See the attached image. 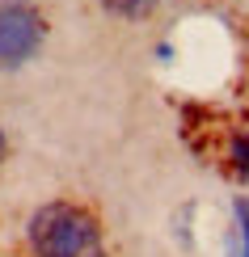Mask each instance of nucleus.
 Here are the masks:
<instances>
[{
	"label": "nucleus",
	"mask_w": 249,
	"mask_h": 257,
	"mask_svg": "<svg viewBox=\"0 0 249 257\" xmlns=\"http://www.w3.org/2000/svg\"><path fill=\"white\" fill-rule=\"evenodd\" d=\"M30 244L38 257H106L102 228L89 211L72 202H51L30 219Z\"/></svg>",
	"instance_id": "nucleus-1"
},
{
	"label": "nucleus",
	"mask_w": 249,
	"mask_h": 257,
	"mask_svg": "<svg viewBox=\"0 0 249 257\" xmlns=\"http://www.w3.org/2000/svg\"><path fill=\"white\" fill-rule=\"evenodd\" d=\"M42 13L30 0H0V68H21L42 47Z\"/></svg>",
	"instance_id": "nucleus-2"
},
{
	"label": "nucleus",
	"mask_w": 249,
	"mask_h": 257,
	"mask_svg": "<svg viewBox=\"0 0 249 257\" xmlns=\"http://www.w3.org/2000/svg\"><path fill=\"white\" fill-rule=\"evenodd\" d=\"M102 5L110 9V13H118V17H144L156 0H102Z\"/></svg>",
	"instance_id": "nucleus-3"
},
{
	"label": "nucleus",
	"mask_w": 249,
	"mask_h": 257,
	"mask_svg": "<svg viewBox=\"0 0 249 257\" xmlns=\"http://www.w3.org/2000/svg\"><path fill=\"white\" fill-rule=\"evenodd\" d=\"M228 160H232V169H236L241 177H249V135H236V139H232Z\"/></svg>",
	"instance_id": "nucleus-4"
},
{
	"label": "nucleus",
	"mask_w": 249,
	"mask_h": 257,
	"mask_svg": "<svg viewBox=\"0 0 249 257\" xmlns=\"http://www.w3.org/2000/svg\"><path fill=\"white\" fill-rule=\"evenodd\" d=\"M236 236H241V257H249V202H236Z\"/></svg>",
	"instance_id": "nucleus-5"
},
{
	"label": "nucleus",
	"mask_w": 249,
	"mask_h": 257,
	"mask_svg": "<svg viewBox=\"0 0 249 257\" xmlns=\"http://www.w3.org/2000/svg\"><path fill=\"white\" fill-rule=\"evenodd\" d=\"M0 156H5V131H0Z\"/></svg>",
	"instance_id": "nucleus-6"
}]
</instances>
